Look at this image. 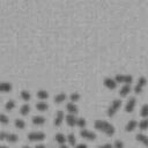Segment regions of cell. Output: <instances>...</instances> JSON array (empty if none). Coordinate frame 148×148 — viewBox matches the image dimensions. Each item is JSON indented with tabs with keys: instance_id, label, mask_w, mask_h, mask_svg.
<instances>
[{
	"instance_id": "obj_25",
	"label": "cell",
	"mask_w": 148,
	"mask_h": 148,
	"mask_svg": "<svg viewBox=\"0 0 148 148\" xmlns=\"http://www.w3.org/2000/svg\"><path fill=\"white\" fill-rule=\"evenodd\" d=\"M87 125V120L84 117H77L76 118V123H75V126L80 127V128H84Z\"/></svg>"
},
{
	"instance_id": "obj_6",
	"label": "cell",
	"mask_w": 148,
	"mask_h": 148,
	"mask_svg": "<svg viewBox=\"0 0 148 148\" xmlns=\"http://www.w3.org/2000/svg\"><path fill=\"white\" fill-rule=\"evenodd\" d=\"M146 83H147V79H146V76H143V75L140 76V77L138 79V81H136L134 88H133L134 92H135V94H140V92H142V90H143Z\"/></svg>"
},
{
	"instance_id": "obj_9",
	"label": "cell",
	"mask_w": 148,
	"mask_h": 148,
	"mask_svg": "<svg viewBox=\"0 0 148 148\" xmlns=\"http://www.w3.org/2000/svg\"><path fill=\"white\" fill-rule=\"evenodd\" d=\"M64 119H65V113H64V111H62V110H57V112H56V114H54V117H53V125H54V126H60V125L62 124Z\"/></svg>"
},
{
	"instance_id": "obj_30",
	"label": "cell",
	"mask_w": 148,
	"mask_h": 148,
	"mask_svg": "<svg viewBox=\"0 0 148 148\" xmlns=\"http://www.w3.org/2000/svg\"><path fill=\"white\" fill-rule=\"evenodd\" d=\"M140 114H141L142 118H147V116H148V104H147V103H145V104L141 106Z\"/></svg>"
},
{
	"instance_id": "obj_24",
	"label": "cell",
	"mask_w": 148,
	"mask_h": 148,
	"mask_svg": "<svg viewBox=\"0 0 148 148\" xmlns=\"http://www.w3.org/2000/svg\"><path fill=\"white\" fill-rule=\"evenodd\" d=\"M66 141H68V143H69L71 146H75V143H76V136H75V134H74L73 132L68 133V134L66 135Z\"/></svg>"
},
{
	"instance_id": "obj_37",
	"label": "cell",
	"mask_w": 148,
	"mask_h": 148,
	"mask_svg": "<svg viewBox=\"0 0 148 148\" xmlns=\"http://www.w3.org/2000/svg\"><path fill=\"white\" fill-rule=\"evenodd\" d=\"M21 148H31V147H30V146H28V145H23Z\"/></svg>"
},
{
	"instance_id": "obj_38",
	"label": "cell",
	"mask_w": 148,
	"mask_h": 148,
	"mask_svg": "<svg viewBox=\"0 0 148 148\" xmlns=\"http://www.w3.org/2000/svg\"><path fill=\"white\" fill-rule=\"evenodd\" d=\"M0 148H9V147L6 146V145H0Z\"/></svg>"
},
{
	"instance_id": "obj_5",
	"label": "cell",
	"mask_w": 148,
	"mask_h": 148,
	"mask_svg": "<svg viewBox=\"0 0 148 148\" xmlns=\"http://www.w3.org/2000/svg\"><path fill=\"white\" fill-rule=\"evenodd\" d=\"M0 140H6L9 142H16L18 140V135L15 133H10V132H6V131H1L0 132Z\"/></svg>"
},
{
	"instance_id": "obj_15",
	"label": "cell",
	"mask_w": 148,
	"mask_h": 148,
	"mask_svg": "<svg viewBox=\"0 0 148 148\" xmlns=\"http://www.w3.org/2000/svg\"><path fill=\"white\" fill-rule=\"evenodd\" d=\"M45 117H43V116H40V114H35V116H32V118H31V121H32V124H35V125H44L45 124Z\"/></svg>"
},
{
	"instance_id": "obj_7",
	"label": "cell",
	"mask_w": 148,
	"mask_h": 148,
	"mask_svg": "<svg viewBox=\"0 0 148 148\" xmlns=\"http://www.w3.org/2000/svg\"><path fill=\"white\" fill-rule=\"evenodd\" d=\"M80 135L83 138V139H88V140H96L97 138V134L91 131V130H88V128H81L80 130Z\"/></svg>"
},
{
	"instance_id": "obj_36",
	"label": "cell",
	"mask_w": 148,
	"mask_h": 148,
	"mask_svg": "<svg viewBox=\"0 0 148 148\" xmlns=\"http://www.w3.org/2000/svg\"><path fill=\"white\" fill-rule=\"evenodd\" d=\"M59 148H68V146L67 145H60Z\"/></svg>"
},
{
	"instance_id": "obj_33",
	"label": "cell",
	"mask_w": 148,
	"mask_h": 148,
	"mask_svg": "<svg viewBox=\"0 0 148 148\" xmlns=\"http://www.w3.org/2000/svg\"><path fill=\"white\" fill-rule=\"evenodd\" d=\"M97 148H112V143L106 142V143H103V145H98Z\"/></svg>"
},
{
	"instance_id": "obj_19",
	"label": "cell",
	"mask_w": 148,
	"mask_h": 148,
	"mask_svg": "<svg viewBox=\"0 0 148 148\" xmlns=\"http://www.w3.org/2000/svg\"><path fill=\"white\" fill-rule=\"evenodd\" d=\"M20 95H21V98L23 101H25V102H29L31 99V92L29 90H27V89H22Z\"/></svg>"
},
{
	"instance_id": "obj_32",
	"label": "cell",
	"mask_w": 148,
	"mask_h": 148,
	"mask_svg": "<svg viewBox=\"0 0 148 148\" xmlns=\"http://www.w3.org/2000/svg\"><path fill=\"white\" fill-rule=\"evenodd\" d=\"M0 123L3 124V125H7V124L9 123V118H8V116L5 114V113H0Z\"/></svg>"
},
{
	"instance_id": "obj_29",
	"label": "cell",
	"mask_w": 148,
	"mask_h": 148,
	"mask_svg": "<svg viewBox=\"0 0 148 148\" xmlns=\"http://www.w3.org/2000/svg\"><path fill=\"white\" fill-rule=\"evenodd\" d=\"M81 98V95H80V92H71V95H69V101L71 102H73V103H75V102H77L79 99Z\"/></svg>"
},
{
	"instance_id": "obj_14",
	"label": "cell",
	"mask_w": 148,
	"mask_h": 148,
	"mask_svg": "<svg viewBox=\"0 0 148 148\" xmlns=\"http://www.w3.org/2000/svg\"><path fill=\"white\" fill-rule=\"evenodd\" d=\"M136 125H138V121L135 119H130L125 125V131L126 132H132L136 128Z\"/></svg>"
},
{
	"instance_id": "obj_10",
	"label": "cell",
	"mask_w": 148,
	"mask_h": 148,
	"mask_svg": "<svg viewBox=\"0 0 148 148\" xmlns=\"http://www.w3.org/2000/svg\"><path fill=\"white\" fill-rule=\"evenodd\" d=\"M103 84L108 88V89H116L117 88V82L114 81V79L113 77H111V76H105L104 79H103Z\"/></svg>"
},
{
	"instance_id": "obj_1",
	"label": "cell",
	"mask_w": 148,
	"mask_h": 148,
	"mask_svg": "<svg viewBox=\"0 0 148 148\" xmlns=\"http://www.w3.org/2000/svg\"><path fill=\"white\" fill-rule=\"evenodd\" d=\"M94 127L96 130H99L101 132H103L108 136H111V135H113L116 133L114 125L111 124V123H109L108 120H104V119H96L94 121Z\"/></svg>"
},
{
	"instance_id": "obj_22",
	"label": "cell",
	"mask_w": 148,
	"mask_h": 148,
	"mask_svg": "<svg viewBox=\"0 0 148 148\" xmlns=\"http://www.w3.org/2000/svg\"><path fill=\"white\" fill-rule=\"evenodd\" d=\"M36 109L38 111H46L49 109V104L44 101H39V102L36 103Z\"/></svg>"
},
{
	"instance_id": "obj_20",
	"label": "cell",
	"mask_w": 148,
	"mask_h": 148,
	"mask_svg": "<svg viewBox=\"0 0 148 148\" xmlns=\"http://www.w3.org/2000/svg\"><path fill=\"white\" fill-rule=\"evenodd\" d=\"M135 139H136L138 141L142 142L145 146H147V145H148V138H147V135H146L145 133H136Z\"/></svg>"
},
{
	"instance_id": "obj_11",
	"label": "cell",
	"mask_w": 148,
	"mask_h": 148,
	"mask_svg": "<svg viewBox=\"0 0 148 148\" xmlns=\"http://www.w3.org/2000/svg\"><path fill=\"white\" fill-rule=\"evenodd\" d=\"M131 90H132L131 84H123L119 89V96L120 97H126L131 92Z\"/></svg>"
},
{
	"instance_id": "obj_13",
	"label": "cell",
	"mask_w": 148,
	"mask_h": 148,
	"mask_svg": "<svg viewBox=\"0 0 148 148\" xmlns=\"http://www.w3.org/2000/svg\"><path fill=\"white\" fill-rule=\"evenodd\" d=\"M66 109H67L68 113H71V114H76V113L79 112L77 105H76L75 103H73V102H68V103L66 104Z\"/></svg>"
},
{
	"instance_id": "obj_3",
	"label": "cell",
	"mask_w": 148,
	"mask_h": 148,
	"mask_svg": "<svg viewBox=\"0 0 148 148\" xmlns=\"http://www.w3.org/2000/svg\"><path fill=\"white\" fill-rule=\"evenodd\" d=\"M114 81L118 83H124V84H131L133 81V76L131 74H116L113 77Z\"/></svg>"
},
{
	"instance_id": "obj_21",
	"label": "cell",
	"mask_w": 148,
	"mask_h": 148,
	"mask_svg": "<svg viewBox=\"0 0 148 148\" xmlns=\"http://www.w3.org/2000/svg\"><path fill=\"white\" fill-rule=\"evenodd\" d=\"M37 97H38L40 101L47 99V98H49V91L45 90V89H39V90L37 91Z\"/></svg>"
},
{
	"instance_id": "obj_26",
	"label": "cell",
	"mask_w": 148,
	"mask_h": 148,
	"mask_svg": "<svg viewBox=\"0 0 148 148\" xmlns=\"http://www.w3.org/2000/svg\"><path fill=\"white\" fill-rule=\"evenodd\" d=\"M14 125H15L16 128L22 130V128L25 127V121L22 118H16V119H14Z\"/></svg>"
},
{
	"instance_id": "obj_27",
	"label": "cell",
	"mask_w": 148,
	"mask_h": 148,
	"mask_svg": "<svg viewBox=\"0 0 148 148\" xmlns=\"http://www.w3.org/2000/svg\"><path fill=\"white\" fill-rule=\"evenodd\" d=\"M15 105H16V102H15L14 99H8V101L5 103V109H6L7 111H10V110H13V109L15 108Z\"/></svg>"
},
{
	"instance_id": "obj_18",
	"label": "cell",
	"mask_w": 148,
	"mask_h": 148,
	"mask_svg": "<svg viewBox=\"0 0 148 148\" xmlns=\"http://www.w3.org/2000/svg\"><path fill=\"white\" fill-rule=\"evenodd\" d=\"M54 140H56V142H58L59 145H65L66 135H65L64 133H61V132L56 133V134H54Z\"/></svg>"
},
{
	"instance_id": "obj_31",
	"label": "cell",
	"mask_w": 148,
	"mask_h": 148,
	"mask_svg": "<svg viewBox=\"0 0 148 148\" xmlns=\"http://www.w3.org/2000/svg\"><path fill=\"white\" fill-rule=\"evenodd\" d=\"M112 148H124V142L120 139H116L112 143Z\"/></svg>"
},
{
	"instance_id": "obj_35",
	"label": "cell",
	"mask_w": 148,
	"mask_h": 148,
	"mask_svg": "<svg viewBox=\"0 0 148 148\" xmlns=\"http://www.w3.org/2000/svg\"><path fill=\"white\" fill-rule=\"evenodd\" d=\"M34 148H46V146H45V145H43V143H37Z\"/></svg>"
},
{
	"instance_id": "obj_4",
	"label": "cell",
	"mask_w": 148,
	"mask_h": 148,
	"mask_svg": "<svg viewBox=\"0 0 148 148\" xmlns=\"http://www.w3.org/2000/svg\"><path fill=\"white\" fill-rule=\"evenodd\" d=\"M27 138L30 141H42L45 139V133L42 131H31L28 133Z\"/></svg>"
},
{
	"instance_id": "obj_28",
	"label": "cell",
	"mask_w": 148,
	"mask_h": 148,
	"mask_svg": "<svg viewBox=\"0 0 148 148\" xmlns=\"http://www.w3.org/2000/svg\"><path fill=\"white\" fill-rule=\"evenodd\" d=\"M136 126H139V128L142 130V131L147 130V127H148V119H147V118H142V119L138 123Z\"/></svg>"
},
{
	"instance_id": "obj_16",
	"label": "cell",
	"mask_w": 148,
	"mask_h": 148,
	"mask_svg": "<svg viewBox=\"0 0 148 148\" xmlns=\"http://www.w3.org/2000/svg\"><path fill=\"white\" fill-rule=\"evenodd\" d=\"M76 118H77V117H76L75 114L67 113V114L65 116V119H64V120H66V123H67V125H68V126H75Z\"/></svg>"
},
{
	"instance_id": "obj_17",
	"label": "cell",
	"mask_w": 148,
	"mask_h": 148,
	"mask_svg": "<svg viewBox=\"0 0 148 148\" xmlns=\"http://www.w3.org/2000/svg\"><path fill=\"white\" fill-rule=\"evenodd\" d=\"M67 99V95L65 94V92H58L54 97H53V101H54V103H57V104H60V103H62V102H65Z\"/></svg>"
},
{
	"instance_id": "obj_2",
	"label": "cell",
	"mask_w": 148,
	"mask_h": 148,
	"mask_svg": "<svg viewBox=\"0 0 148 148\" xmlns=\"http://www.w3.org/2000/svg\"><path fill=\"white\" fill-rule=\"evenodd\" d=\"M120 106H121V99H120V98H114V99H112L111 103L109 104L108 109H106V114H108L109 117H113V116L117 113V111L120 109Z\"/></svg>"
},
{
	"instance_id": "obj_12",
	"label": "cell",
	"mask_w": 148,
	"mask_h": 148,
	"mask_svg": "<svg viewBox=\"0 0 148 148\" xmlns=\"http://www.w3.org/2000/svg\"><path fill=\"white\" fill-rule=\"evenodd\" d=\"M13 89V84L8 81H0V92H7Z\"/></svg>"
},
{
	"instance_id": "obj_8",
	"label": "cell",
	"mask_w": 148,
	"mask_h": 148,
	"mask_svg": "<svg viewBox=\"0 0 148 148\" xmlns=\"http://www.w3.org/2000/svg\"><path fill=\"white\" fill-rule=\"evenodd\" d=\"M135 105H136V98H135V96H131V97L126 101V104H125V112H127V113L132 112V111L134 110Z\"/></svg>"
},
{
	"instance_id": "obj_23",
	"label": "cell",
	"mask_w": 148,
	"mask_h": 148,
	"mask_svg": "<svg viewBox=\"0 0 148 148\" xmlns=\"http://www.w3.org/2000/svg\"><path fill=\"white\" fill-rule=\"evenodd\" d=\"M30 110H31L30 105H29L28 103H24V104H22L21 108H20V113H21L22 116H27V114L30 112Z\"/></svg>"
},
{
	"instance_id": "obj_34",
	"label": "cell",
	"mask_w": 148,
	"mask_h": 148,
	"mask_svg": "<svg viewBox=\"0 0 148 148\" xmlns=\"http://www.w3.org/2000/svg\"><path fill=\"white\" fill-rule=\"evenodd\" d=\"M74 148H88V146H87V143H83V142H81V143H77V145H75V146H74Z\"/></svg>"
}]
</instances>
